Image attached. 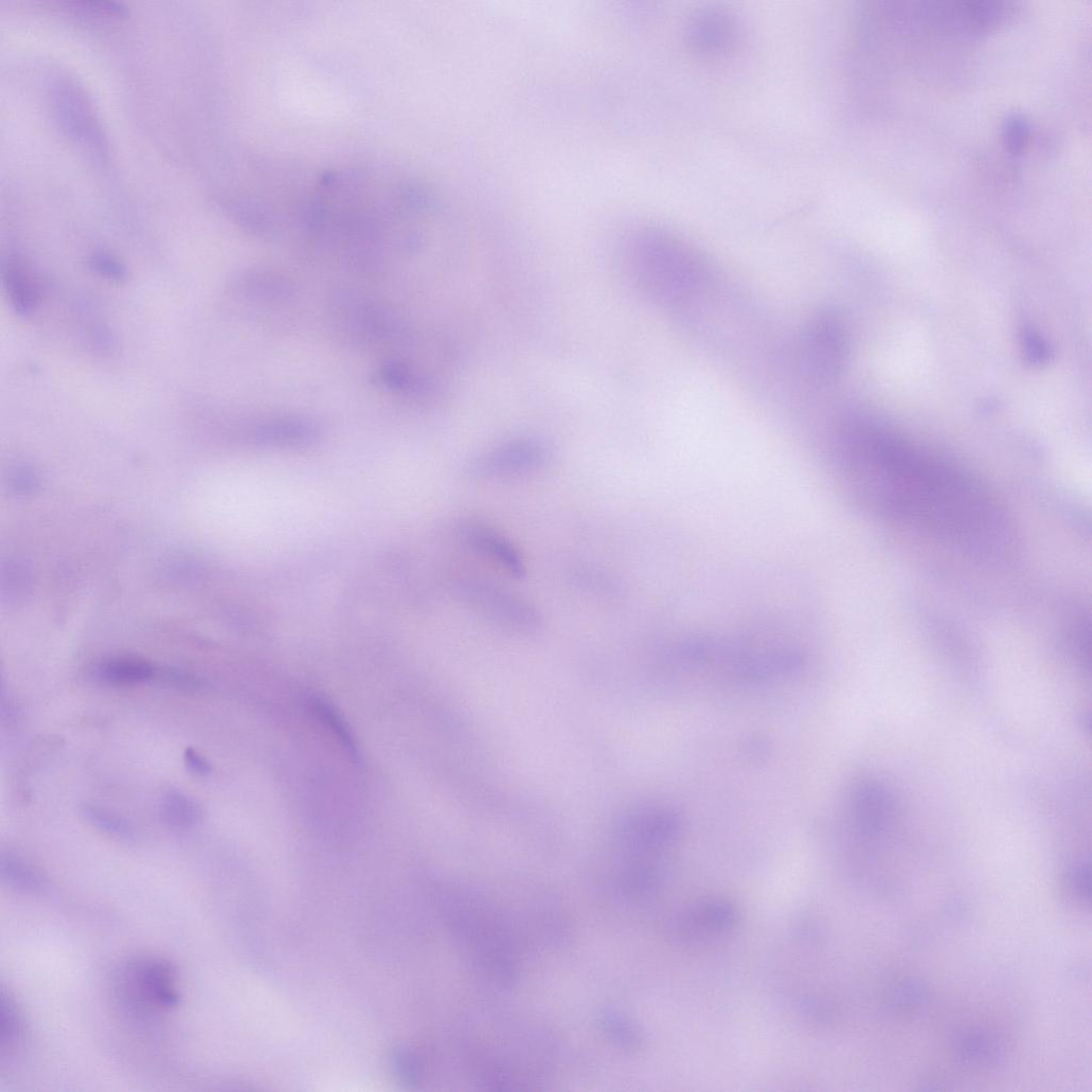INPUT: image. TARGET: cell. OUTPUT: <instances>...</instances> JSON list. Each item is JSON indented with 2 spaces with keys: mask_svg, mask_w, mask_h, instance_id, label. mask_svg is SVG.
<instances>
[{
  "mask_svg": "<svg viewBox=\"0 0 1092 1092\" xmlns=\"http://www.w3.org/2000/svg\"><path fill=\"white\" fill-rule=\"evenodd\" d=\"M184 763L187 770L198 776H207L213 771L211 762L194 748L185 750Z\"/></svg>",
  "mask_w": 1092,
  "mask_h": 1092,
  "instance_id": "33",
  "label": "cell"
},
{
  "mask_svg": "<svg viewBox=\"0 0 1092 1092\" xmlns=\"http://www.w3.org/2000/svg\"><path fill=\"white\" fill-rule=\"evenodd\" d=\"M553 461V450L533 437L514 438L494 446L467 463V477L479 481H505L540 473Z\"/></svg>",
  "mask_w": 1092,
  "mask_h": 1092,
  "instance_id": "5",
  "label": "cell"
},
{
  "mask_svg": "<svg viewBox=\"0 0 1092 1092\" xmlns=\"http://www.w3.org/2000/svg\"><path fill=\"white\" fill-rule=\"evenodd\" d=\"M626 256L634 283L654 301L677 305L694 291L703 278L698 257L677 238L660 231L634 237Z\"/></svg>",
  "mask_w": 1092,
  "mask_h": 1092,
  "instance_id": "2",
  "label": "cell"
},
{
  "mask_svg": "<svg viewBox=\"0 0 1092 1092\" xmlns=\"http://www.w3.org/2000/svg\"><path fill=\"white\" fill-rule=\"evenodd\" d=\"M572 580L581 589H587L596 596L619 597V584L608 574L595 568L577 567L572 570Z\"/></svg>",
  "mask_w": 1092,
  "mask_h": 1092,
  "instance_id": "23",
  "label": "cell"
},
{
  "mask_svg": "<svg viewBox=\"0 0 1092 1092\" xmlns=\"http://www.w3.org/2000/svg\"><path fill=\"white\" fill-rule=\"evenodd\" d=\"M855 823L866 836L884 834L892 825L895 803L885 787L875 782L861 783L852 796Z\"/></svg>",
  "mask_w": 1092,
  "mask_h": 1092,
  "instance_id": "10",
  "label": "cell"
},
{
  "mask_svg": "<svg viewBox=\"0 0 1092 1092\" xmlns=\"http://www.w3.org/2000/svg\"><path fill=\"white\" fill-rule=\"evenodd\" d=\"M376 381L389 391L410 396H428L434 389L428 377L396 360L388 361L378 370Z\"/></svg>",
  "mask_w": 1092,
  "mask_h": 1092,
  "instance_id": "15",
  "label": "cell"
},
{
  "mask_svg": "<svg viewBox=\"0 0 1092 1092\" xmlns=\"http://www.w3.org/2000/svg\"><path fill=\"white\" fill-rule=\"evenodd\" d=\"M999 1049L1000 1045L995 1036L979 1032L969 1034L960 1040L957 1054L967 1063L984 1066L998 1059Z\"/></svg>",
  "mask_w": 1092,
  "mask_h": 1092,
  "instance_id": "21",
  "label": "cell"
},
{
  "mask_svg": "<svg viewBox=\"0 0 1092 1092\" xmlns=\"http://www.w3.org/2000/svg\"><path fill=\"white\" fill-rule=\"evenodd\" d=\"M91 268L105 279L122 281L126 276V268L114 256L107 252H95L90 258Z\"/></svg>",
  "mask_w": 1092,
  "mask_h": 1092,
  "instance_id": "29",
  "label": "cell"
},
{
  "mask_svg": "<svg viewBox=\"0 0 1092 1092\" xmlns=\"http://www.w3.org/2000/svg\"><path fill=\"white\" fill-rule=\"evenodd\" d=\"M25 1040V1024L21 1010L11 993L2 991L0 999V1050L3 1063L12 1062L18 1055Z\"/></svg>",
  "mask_w": 1092,
  "mask_h": 1092,
  "instance_id": "18",
  "label": "cell"
},
{
  "mask_svg": "<svg viewBox=\"0 0 1092 1092\" xmlns=\"http://www.w3.org/2000/svg\"><path fill=\"white\" fill-rule=\"evenodd\" d=\"M0 871L4 881L24 893H39L46 885L40 871L24 857L11 851L3 852Z\"/></svg>",
  "mask_w": 1092,
  "mask_h": 1092,
  "instance_id": "20",
  "label": "cell"
},
{
  "mask_svg": "<svg viewBox=\"0 0 1092 1092\" xmlns=\"http://www.w3.org/2000/svg\"><path fill=\"white\" fill-rule=\"evenodd\" d=\"M394 1067L398 1076L407 1084L416 1081L419 1074V1066L413 1055L408 1052H398L394 1057Z\"/></svg>",
  "mask_w": 1092,
  "mask_h": 1092,
  "instance_id": "32",
  "label": "cell"
},
{
  "mask_svg": "<svg viewBox=\"0 0 1092 1092\" xmlns=\"http://www.w3.org/2000/svg\"><path fill=\"white\" fill-rule=\"evenodd\" d=\"M458 591L467 606L498 628L526 635L542 628L543 617L537 607L495 580L466 575L459 579Z\"/></svg>",
  "mask_w": 1092,
  "mask_h": 1092,
  "instance_id": "4",
  "label": "cell"
},
{
  "mask_svg": "<svg viewBox=\"0 0 1092 1092\" xmlns=\"http://www.w3.org/2000/svg\"><path fill=\"white\" fill-rule=\"evenodd\" d=\"M237 286L245 294L269 302H285L294 294L292 283L270 270H251L243 273Z\"/></svg>",
  "mask_w": 1092,
  "mask_h": 1092,
  "instance_id": "17",
  "label": "cell"
},
{
  "mask_svg": "<svg viewBox=\"0 0 1092 1092\" xmlns=\"http://www.w3.org/2000/svg\"><path fill=\"white\" fill-rule=\"evenodd\" d=\"M696 42L704 49L722 48L732 35L731 23L722 17L709 16L695 25Z\"/></svg>",
  "mask_w": 1092,
  "mask_h": 1092,
  "instance_id": "24",
  "label": "cell"
},
{
  "mask_svg": "<svg viewBox=\"0 0 1092 1092\" xmlns=\"http://www.w3.org/2000/svg\"><path fill=\"white\" fill-rule=\"evenodd\" d=\"M3 284L17 314L29 317L39 302L38 286L31 272L19 259H11L3 267Z\"/></svg>",
  "mask_w": 1092,
  "mask_h": 1092,
  "instance_id": "14",
  "label": "cell"
},
{
  "mask_svg": "<svg viewBox=\"0 0 1092 1092\" xmlns=\"http://www.w3.org/2000/svg\"><path fill=\"white\" fill-rule=\"evenodd\" d=\"M251 436L265 446H302L315 442L320 436V428L314 420L301 416H270L252 425Z\"/></svg>",
  "mask_w": 1092,
  "mask_h": 1092,
  "instance_id": "11",
  "label": "cell"
},
{
  "mask_svg": "<svg viewBox=\"0 0 1092 1092\" xmlns=\"http://www.w3.org/2000/svg\"><path fill=\"white\" fill-rule=\"evenodd\" d=\"M840 477L879 517L977 559L1005 561L1016 548L1007 513L960 465L883 425L855 420L838 438Z\"/></svg>",
  "mask_w": 1092,
  "mask_h": 1092,
  "instance_id": "1",
  "label": "cell"
},
{
  "mask_svg": "<svg viewBox=\"0 0 1092 1092\" xmlns=\"http://www.w3.org/2000/svg\"><path fill=\"white\" fill-rule=\"evenodd\" d=\"M160 814L171 829L191 831L203 820L202 807L185 793L171 789L161 799Z\"/></svg>",
  "mask_w": 1092,
  "mask_h": 1092,
  "instance_id": "16",
  "label": "cell"
},
{
  "mask_svg": "<svg viewBox=\"0 0 1092 1092\" xmlns=\"http://www.w3.org/2000/svg\"><path fill=\"white\" fill-rule=\"evenodd\" d=\"M153 684L186 693H198L205 687L204 681L189 672L176 668H158Z\"/></svg>",
  "mask_w": 1092,
  "mask_h": 1092,
  "instance_id": "26",
  "label": "cell"
},
{
  "mask_svg": "<svg viewBox=\"0 0 1092 1092\" xmlns=\"http://www.w3.org/2000/svg\"><path fill=\"white\" fill-rule=\"evenodd\" d=\"M458 535L463 544L491 561L517 579L525 577L527 568L518 548L501 532L479 520L462 521Z\"/></svg>",
  "mask_w": 1092,
  "mask_h": 1092,
  "instance_id": "9",
  "label": "cell"
},
{
  "mask_svg": "<svg viewBox=\"0 0 1092 1092\" xmlns=\"http://www.w3.org/2000/svg\"><path fill=\"white\" fill-rule=\"evenodd\" d=\"M928 992L923 984L909 980L898 983L891 992V1001L895 1008L912 1013L924 1006Z\"/></svg>",
  "mask_w": 1092,
  "mask_h": 1092,
  "instance_id": "25",
  "label": "cell"
},
{
  "mask_svg": "<svg viewBox=\"0 0 1092 1092\" xmlns=\"http://www.w3.org/2000/svg\"><path fill=\"white\" fill-rule=\"evenodd\" d=\"M56 111L68 135L76 143L102 155L105 140L94 110L85 93L72 84H62L55 93Z\"/></svg>",
  "mask_w": 1092,
  "mask_h": 1092,
  "instance_id": "8",
  "label": "cell"
},
{
  "mask_svg": "<svg viewBox=\"0 0 1092 1092\" xmlns=\"http://www.w3.org/2000/svg\"><path fill=\"white\" fill-rule=\"evenodd\" d=\"M117 999L139 1023H151L178 1008L181 1001L177 969L167 961L143 957L129 962L115 980Z\"/></svg>",
  "mask_w": 1092,
  "mask_h": 1092,
  "instance_id": "3",
  "label": "cell"
},
{
  "mask_svg": "<svg viewBox=\"0 0 1092 1092\" xmlns=\"http://www.w3.org/2000/svg\"><path fill=\"white\" fill-rule=\"evenodd\" d=\"M1030 135V123L1023 117L1012 115L1005 121L1004 142L1010 153H1021L1028 143Z\"/></svg>",
  "mask_w": 1092,
  "mask_h": 1092,
  "instance_id": "27",
  "label": "cell"
},
{
  "mask_svg": "<svg viewBox=\"0 0 1092 1092\" xmlns=\"http://www.w3.org/2000/svg\"><path fill=\"white\" fill-rule=\"evenodd\" d=\"M338 327L358 344L390 343L404 333L401 321L384 305L353 291H338L332 301Z\"/></svg>",
  "mask_w": 1092,
  "mask_h": 1092,
  "instance_id": "6",
  "label": "cell"
},
{
  "mask_svg": "<svg viewBox=\"0 0 1092 1092\" xmlns=\"http://www.w3.org/2000/svg\"><path fill=\"white\" fill-rule=\"evenodd\" d=\"M76 13L95 18H124L125 8L113 2H77L73 3Z\"/></svg>",
  "mask_w": 1092,
  "mask_h": 1092,
  "instance_id": "30",
  "label": "cell"
},
{
  "mask_svg": "<svg viewBox=\"0 0 1092 1092\" xmlns=\"http://www.w3.org/2000/svg\"><path fill=\"white\" fill-rule=\"evenodd\" d=\"M1021 341L1023 355L1030 364L1041 365L1050 360L1051 348L1040 335L1033 330H1025Z\"/></svg>",
  "mask_w": 1092,
  "mask_h": 1092,
  "instance_id": "28",
  "label": "cell"
},
{
  "mask_svg": "<svg viewBox=\"0 0 1092 1092\" xmlns=\"http://www.w3.org/2000/svg\"><path fill=\"white\" fill-rule=\"evenodd\" d=\"M158 668L139 658L119 657L97 663L91 670V677L105 686L128 687L153 684Z\"/></svg>",
  "mask_w": 1092,
  "mask_h": 1092,
  "instance_id": "13",
  "label": "cell"
},
{
  "mask_svg": "<svg viewBox=\"0 0 1092 1092\" xmlns=\"http://www.w3.org/2000/svg\"><path fill=\"white\" fill-rule=\"evenodd\" d=\"M738 920L736 908L723 899H712L691 909L682 918L683 933L688 938L705 933H724L732 930Z\"/></svg>",
  "mask_w": 1092,
  "mask_h": 1092,
  "instance_id": "12",
  "label": "cell"
},
{
  "mask_svg": "<svg viewBox=\"0 0 1092 1092\" xmlns=\"http://www.w3.org/2000/svg\"><path fill=\"white\" fill-rule=\"evenodd\" d=\"M80 812L91 826L107 835L129 839L135 834L133 826L128 820L102 806L86 803L82 806Z\"/></svg>",
  "mask_w": 1092,
  "mask_h": 1092,
  "instance_id": "22",
  "label": "cell"
},
{
  "mask_svg": "<svg viewBox=\"0 0 1092 1092\" xmlns=\"http://www.w3.org/2000/svg\"><path fill=\"white\" fill-rule=\"evenodd\" d=\"M847 356L846 328L838 316L825 311L807 328L803 342L804 364L818 380H833L842 372Z\"/></svg>",
  "mask_w": 1092,
  "mask_h": 1092,
  "instance_id": "7",
  "label": "cell"
},
{
  "mask_svg": "<svg viewBox=\"0 0 1092 1092\" xmlns=\"http://www.w3.org/2000/svg\"><path fill=\"white\" fill-rule=\"evenodd\" d=\"M1069 885L1077 898L1085 900L1090 896V869L1088 863H1077L1069 874Z\"/></svg>",
  "mask_w": 1092,
  "mask_h": 1092,
  "instance_id": "31",
  "label": "cell"
},
{
  "mask_svg": "<svg viewBox=\"0 0 1092 1092\" xmlns=\"http://www.w3.org/2000/svg\"><path fill=\"white\" fill-rule=\"evenodd\" d=\"M310 712L332 731L356 763L362 762L360 748L346 721L328 700L310 696L307 700Z\"/></svg>",
  "mask_w": 1092,
  "mask_h": 1092,
  "instance_id": "19",
  "label": "cell"
}]
</instances>
